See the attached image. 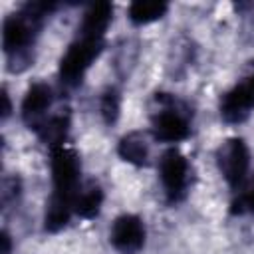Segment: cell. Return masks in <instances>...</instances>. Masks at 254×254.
<instances>
[{"label":"cell","mask_w":254,"mask_h":254,"mask_svg":"<svg viewBox=\"0 0 254 254\" xmlns=\"http://www.w3.org/2000/svg\"><path fill=\"white\" fill-rule=\"evenodd\" d=\"M50 169H52L54 192L46 206L44 224H46V230L56 232L64 228L69 222V216L73 214L75 196L81 189L79 187L81 163L73 149H67L62 145V147L52 149Z\"/></svg>","instance_id":"1"},{"label":"cell","mask_w":254,"mask_h":254,"mask_svg":"<svg viewBox=\"0 0 254 254\" xmlns=\"http://www.w3.org/2000/svg\"><path fill=\"white\" fill-rule=\"evenodd\" d=\"M56 8L54 2H30L24 8L12 12L2 26V46L10 60L14 62H28V48L34 44L36 36L42 30L46 16Z\"/></svg>","instance_id":"2"},{"label":"cell","mask_w":254,"mask_h":254,"mask_svg":"<svg viewBox=\"0 0 254 254\" xmlns=\"http://www.w3.org/2000/svg\"><path fill=\"white\" fill-rule=\"evenodd\" d=\"M151 125L155 139L163 143H179L190 135L189 111L171 93H155Z\"/></svg>","instance_id":"3"},{"label":"cell","mask_w":254,"mask_h":254,"mask_svg":"<svg viewBox=\"0 0 254 254\" xmlns=\"http://www.w3.org/2000/svg\"><path fill=\"white\" fill-rule=\"evenodd\" d=\"M103 50V40L97 38H83L79 36L64 54L60 62V79L67 87H75L81 83L83 75L97 60Z\"/></svg>","instance_id":"4"},{"label":"cell","mask_w":254,"mask_h":254,"mask_svg":"<svg viewBox=\"0 0 254 254\" xmlns=\"http://www.w3.org/2000/svg\"><path fill=\"white\" fill-rule=\"evenodd\" d=\"M159 177L163 183L167 202L177 204L187 196V189L190 181V167L181 151L169 149L163 153L159 161Z\"/></svg>","instance_id":"5"},{"label":"cell","mask_w":254,"mask_h":254,"mask_svg":"<svg viewBox=\"0 0 254 254\" xmlns=\"http://www.w3.org/2000/svg\"><path fill=\"white\" fill-rule=\"evenodd\" d=\"M216 165L230 187H240L250 167V151L240 137L226 139L216 149Z\"/></svg>","instance_id":"6"},{"label":"cell","mask_w":254,"mask_h":254,"mask_svg":"<svg viewBox=\"0 0 254 254\" xmlns=\"http://www.w3.org/2000/svg\"><path fill=\"white\" fill-rule=\"evenodd\" d=\"M252 109H254V71L222 95L220 115L226 123H242Z\"/></svg>","instance_id":"7"},{"label":"cell","mask_w":254,"mask_h":254,"mask_svg":"<svg viewBox=\"0 0 254 254\" xmlns=\"http://www.w3.org/2000/svg\"><path fill=\"white\" fill-rule=\"evenodd\" d=\"M109 242L121 254H135L145 244V224L135 214H121L113 220Z\"/></svg>","instance_id":"8"},{"label":"cell","mask_w":254,"mask_h":254,"mask_svg":"<svg viewBox=\"0 0 254 254\" xmlns=\"http://www.w3.org/2000/svg\"><path fill=\"white\" fill-rule=\"evenodd\" d=\"M54 93L52 87L44 81H36L28 87L22 101V117L30 127H38L46 119V111L52 107Z\"/></svg>","instance_id":"9"},{"label":"cell","mask_w":254,"mask_h":254,"mask_svg":"<svg viewBox=\"0 0 254 254\" xmlns=\"http://www.w3.org/2000/svg\"><path fill=\"white\" fill-rule=\"evenodd\" d=\"M113 20V6L109 2H97V4H91L83 18H81V24L77 28L79 36L83 38H97V40H103V34L105 30L109 28Z\"/></svg>","instance_id":"10"},{"label":"cell","mask_w":254,"mask_h":254,"mask_svg":"<svg viewBox=\"0 0 254 254\" xmlns=\"http://www.w3.org/2000/svg\"><path fill=\"white\" fill-rule=\"evenodd\" d=\"M117 155L131 165L143 167L149 161V143H147V135L141 131H131L127 135H123L117 143Z\"/></svg>","instance_id":"11"},{"label":"cell","mask_w":254,"mask_h":254,"mask_svg":"<svg viewBox=\"0 0 254 254\" xmlns=\"http://www.w3.org/2000/svg\"><path fill=\"white\" fill-rule=\"evenodd\" d=\"M69 123H71L69 121V113L67 111H62V113H56L52 117H46L36 127V131H38L40 139L46 145H50L52 149H56V147H62L64 145V141L67 137V131H69Z\"/></svg>","instance_id":"12"},{"label":"cell","mask_w":254,"mask_h":254,"mask_svg":"<svg viewBox=\"0 0 254 254\" xmlns=\"http://www.w3.org/2000/svg\"><path fill=\"white\" fill-rule=\"evenodd\" d=\"M103 204V190L97 183H87L79 189L77 196H75V204H73V212L81 218H93L99 214Z\"/></svg>","instance_id":"13"},{"label":"cell","mask_w":254,"mask_h":254,"mask_svg":"<svg viewBox=\"0 0 254 254\" xmlns=\"http://www.w3.org/2000/svg\"><path fill=\"white\" fill-rule=\"evenodd\" d=\"M169 10V4L167 2H161V0H137L129 6L127 14H129V20L137 26H145V24H151L155 20H161Z\"/></svg>","instance_id":"14"},{"label":"cell","mask_w":254,"mask_h":254,"mask_svg":"<svg viewBox=\"0 0 254 254\" xmlns=\"http://www.w3.org/2000/svg\"><path fill=\"white\" fill-rule=\"evenodd\" d=\"M99 111H101V117L107 125H113L117 119H119V111H121V97H119V91L115 87H107L103 93H101V99H99Z\"/></svg>","instance_id":"15"},{"label":"cell","mask_w":254,"mask_h":254,"mask_svg":"<svg viewBox=\"0 0 254 254\" xmlns=\"http://www.w3.org/2000/svg\"><path fill=\"white\" fill-rule=\"evenodd\" d=\"M234 214H254V189L242 192L234 202H232V208H230Z\"/></svg>","instance_id":"16"},{"label":"cell","mask_w":254,"mask_h":254,"mask_svg":"<svg viewBox=\"0 0 254 254\" xmlns=\"http://www.w3.org/2000/svg\"><path fill=\"white\" fill-rule=\"evenodd\" d=\"M18 194H20V181L16 177L4 179V183H2V202L8 204L10 200H16Z\"/></svg>","instance_id":"17"},{"label":"cell","mask_w":254,"mask_h":254,"mask_svg":"<svg viewBox=\"0 0 254 254\" xmlns=\"http://www.w3.org/2000/svg\"><path fill=\"white\" fill-rule=\"evenodd\" d=\"M2 103H4V105H2V117L6 119V117L10 115V111H12V105H10V95H8V91H6V89L2 91Z\"/></svg>","instance_id":"18"},{"label":"cell","mask_w":254,"mask_h":254,"mask_svg":"<svg viewBox=\"0 0 254 254\" xmlns=\"http://www.w3.org/2000/svg\"><path fill=\"white\" fill-rule=\"evenodd\" d=\"M2 254H10V236L2 232Z\"/></svg>","instance_id":"19"}]
</instances>
